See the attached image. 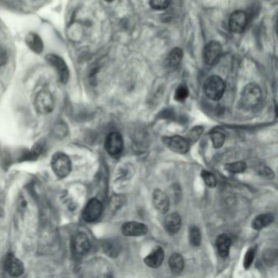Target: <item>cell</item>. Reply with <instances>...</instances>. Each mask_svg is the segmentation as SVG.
<instances>
[{
    "label": "cell",
    "instance_id": "obj_1",
    "mask_svg": "<svg viewBox=\"0 0 278 278\" xmlns=\"http://www.w3.org/2000/svg\"><path fill=\"white\" fill-rule=\"evenodd\" d=\"M262 99V91L258 85L250 83L241 92V102L245 109H254L258 106Z\"/></svg>",
    "mask_w": 278,
    "mask_h": 278
},
{
    "label": "cell",
    "instance_id": "obj_2",
    "mask_svg": "<svg viewBox=\"0 0 278 278\" xmlns=\"http://www.w3.org/2000/svg\"><path fill=\"white\" fill-rule=\"evenodd\" d=\"M51 165L56 176L61 179L68 177L72 170V163L70 158L61 152L56 153L52 156Z\"/></svg>",
    "mask_w": 278,
    "mask_h": 278
},
{
    "label": "cell",
    "instance_id": "obj_3",
    "mask_svg": "<svg viewBox=\"0 0 278 278\" xmlns=\"http://www.w3.org/2000/svg\"><path fill=\"white\" fill-rule=\"evenodd\" d=\"M204 93L209 99L218 100L225 91V83L220 77L214 75L206 80L203 86Z\"/></svg>",
    "mask_w": 278,
    "mask_h": 278
},
{
    "label": "cell",
    "instance_id": "obj_4",
    "mask_svg": "<svg viewBox=\"0 0 278 278\" xmlns=\"http://www.w3.org/2000/svg\"><path fill=\"white\" fill-rule=\"evenodd\" d=\"M35 107L38 114L41 115H48L54 109V98L51 92L42 90L35 97Z\"/></svg>",
    "mask_w": 278,
    "mask_h": 278
},
{
    "label": "cell",
    "instance_id": "obj_5",
    "mask_svg": "<svg viewBox=\"0 0 278 278\" xmlns=\"http://www.w3.org/2000/svg\"><path fill=\"white\" fill-rule=\"evenodd\" d=\"M104 147L110 156L118 158L122 154L123 150V139L119 132H110L107 136Z\"/></svg>",
    "mask_w": 278,
    "mask_h": 278
},
{
    "label": "cell",
    "instance_id": "obj_6",
    "mask_svg": "<svg viewBox=\"0 0 278 278\" xmlns=\"http://www.w3.org/2000/svg\"><path fill=\"white\" fill-rule=\"evenodd\" d=\"M46 60L57 71L60 82L62 83H66L70 78V71H69L65 60L56 54L47 55L46 57Z\"/></svg>",
    "mask_w": 278,
    "mask_h": 278
},
{
    "label": "cell",
    "instance_id": "obj_7",
    "mask_svg": "<svg viewBox=\"0 0 278 278\" xmlns=\"http://www.w3.org/2000/svg\"><path fill=\"white\" fill-rule=\"evenodd\" d=\"M91 243L87 234L84 233H78L72 238L71 250L75 257H82L89 251Z\"/></svg>",
    "mask_w": 278,
    "mask_h": 278
},
{
    "label": "cell",
    "instance_id": "obj_8",
    "mask_svg": "<svg viewBox=\"0 0 278 278\" xmlns=\"http://www.w3.org/2000/svg\"><path fill=\"white\" fill-rule=\"evenodd\" d=\"M103 206L100 201L97 199H92L87 202L82 211V218L87 223L97 221L101 216Z\"/></svg>",
    "mask_w": 278,
    "mask_h": 278
},
{
    "label": "cell",
    "instance_id": "obj_9",
    "mask_svg": "<svg viewBox=\"0 0 278 278\" xmlns=\"http://www.w3.org/2000/svg\"><path fill=\"white\" fill-rule=\"evenodd\" d=\"M162 142L168 149L177 154H184L189 151L190 144L184 137L179 136L163 137Z\"/></svg>",
    "mask_w": 278,
    "mask_h": 278
},
{
    "label": "cell",
    "instance_id": "obj_10",
    "mask_svg": "<svg viewBox=\"0 0 278 278\" xmlns=\"http://www.w3.org/2000/svg\"><path fill=\"white\" fill-rule=\"evenodd\" d=\"M221 53H222V47L219 42L216 41L209 42L204 48V61L206 65H214L219 60Z\"/></svg>",
    "mask_w": 278,
    "mask_h": 278
},
{
    "label": "cell",
    "instance_id": "obj_11",
    "mask_svg": "<svg viewBox=\"0 0 278 278\" xmlns=\"http://www.w3.org/2000/svg\"><path fill=\"white\" fill-rule=\"evenodd\" d=\"M248 22L247 14L241 10L235 11L229 18V27L232 32L241 34L246 30Z\"/></svg>",
    "mask_w": 278,
    "mask_h": 278
},
{
    "label": "cell",
    "instance_id": "obj_12",
    "mask_svg": "<svg viewBox=\"0 0 278 278\" xmlns=\"http://www.w3.org/2000/svg\"><path fill=\"white\" fill-rule=\"evenodd\" d=\"M4 268L7 273L14 278L20 277L24 273V265L22 262L11 254L5 258Z\"/></svg>",
    "mask_w": 278,
    "mask_h": 278
},
{
    "label": "cell",
    "instance_id": "obj_13",
    "mask_svg": "<svg viewBox=\"0 0 278 278\" xmlns=\"http://www.w3.org/2000/svg\"><path fill=\"white\" fill-rule=\"evenodd\" d=\"M122 234L126 237L143 236L148 233L146 225L138 222H127L121 228Z\"/></svg>",
    "mask_w": 278,
    "mask_h": 278
},
{
    "label": "cell",
    "instance_id": "obj_14",
    "mask_svg": "<svg viewBox=\"0 0 278 278\" xmlns=\"http://www.w3.org/2000/svg\"><path fill=\"white\" fill-rule=\"evenodd\" d=\"M183 59V51L179 47H176L167 55L164 65L168 71H174L179 67Z\"/></svg>",
    "mask_w": 278,
    "mask_h": 278
},
{
    "label": "cell",
    "instance_id": "obj_15",
    "mask_svg": "<svg viewBox=\"0 0 278 278\" xmlns=\"http://www.w3.org/2000/svg\"><path fill=\"white\" fill-rule=\"evenodd\" d=\"M153 203L159 213L165 214L169 210L170 201L163 191L156 189L153 194Z\"/></svg>",
    "mask_w": 278,
    "mask_h": 278
},
{
    "label": "cell",
    "instance_id": "obj_16",
    "mask_svg": "<svg viewBox=\"0 0 278 278\" xmlns=\"http://www.w3.org/2000/svg\"><path fill=\"white\" fill-rule=\"evenodd\" d=\"M164 228L171 235L177 234L181 228V217L179 214L172 213L166 216L164 220Z\"/></svg>",
    "mask_w": 278,
    "mask_h": 278
},
{
    "label": "cell",
    "instance_id": "obj_17",
    "mask_svg": "<svg viewBox=\"0 0 278 278\" xmlns=\"http://www.w3.org/2000/svg\"><path fill=\"white\" fill-rule=\"evenodd\" d=\"M165 254H164L163 249L161 247H157L146 256L144 258V263L148 267L152 268H157L161 265L163 262Z\"/></svg>",
    "mask_w": 278,
    "mask_h": 278
},
{
    "label": "cell",
    "instance_id": "obj_18",
    "mask_svg": "<svg viewBox=\"0 0 278 278\" xmlns=\"http://www.w3.org/2000/svg\"><path fill=\"white\" fill-rule=\"evenodd\" d=\"M273 220H274V216L272 214H261L254 218L252 223H251V227L255 230L258 231V230H261V229L268 227V225H270L273 223Z\"/></svg>",
    "mask_w": 278,
    "mask_h": 278
},
{
    "label": "cell",
    "instance_id": "obj_19",
    "mask_svg": "<svg viewBox=\"0 0 278 278\" xmlns=\"http://www.w3.org/2000/svg\"><path fill=\"white\" fill-rule=\"evenodd\" d=\"M216 248L221 257L229 256L231 246V239L226 234H221L216 239Z\"/></svg>",
    "mask_w": 278,
    "mask_h": 278
},
{
    "label": "cell",
    "instance_id": "obj_20",
    "mask_svg": "<svg viewBox=\"0 0 278 278\" xmlns=\"http://www.w3.org/2000/svg\"><path fill=\"white\" fill-rule=\"evenodd\" d=\"M25 42L29 48L37 54H40L43 50V43H42V40L35 33L28 34L25 38Z\"/></svg>",
    "mask_w": 278,
    "mask_h": 278
},
{
    "label": "cell",
    "instance_id": "obj_21",
    "mask_svg": "<svg viewBox=\"0 0 278 278\" xmlns=\"http://www.w3.org/2000/svg\"><path fill=\"white\" fill-rule=\"evenodd\" d=\"M169 266L173 274L178 275L184 270V260L183 256L178 253L172 254L169 258Z\"/></svg>",
    "mask_w": 278,
    "mask_h": 278
},
{
    "label": "cell",
    "instance_id": "obj_22",
    "mask_svg": "<svg viewBox=\"0 0 278 278\" xmlns=\"http://www.w3.org/2000/svg\"><path fill=\"white\" fill-rule=\"evenodd\" d=\"M104 253L107 254L110 257H117L119 255L121 247L117 241H107L104 242Z\"/></svg>",
    "mask_w": 278,
    "mask_h": 278
},
{
    "label": "cell",
    "instance_id": "obj_23",
    "mask_svg": "<svg viewBox=\"0 0 278 278\" xmlns=\"http://www.w3.org/2000/svg\"><path fill=\"white\" fill-rule=\"evenodd\" d=\"M189 241L193 246H199L201 245V231L198 227L193 225L189 228Z\"/></svg>",
    "mask_w": 278,
    "mask_h": 278
},
{
    "label": "cell",
    "instance_id": "obj_24",
    "mask_svg": "<svg viewBox=\"0 0 278 278\" xmlns=\"http://www.w3.org/2000/svg\"><path fill=\"white\" fill-rule=\"evenodd\" d=\"M225 170L228 172L234 173V174H239L242 173L246 170V165L243 161H236L233 163H228L225 165Z\"/></svg>",
    "mask_w": 278,
    "mask_h": 278
},
{
    "label": "cell",
    "instance_id": "obj_25",
    "mask_svg": "<svg viewBox=\"0 0 278 278\" xmlns=\"http://www.w3.org/2000/svg\"><path fill=\"white\" fill-rule=\"evenodd\" d=\"M211 139L213 146L216 149H218V148H221L224 145V141H225V136L220 131H214L211 133Z\"/></svg>",
    "mask_w": 278,
    "mask_h": 278
},
{
    "label": "cell",
    "instance_id": "obj_26",
    "mask_svg": "<svg viewBox=\"0 0 278 278\" xmlns=\"http://www.w3.org/2000/svg\"><path fill=\"white\" fill-rule=\"evenodd\" d=\"M189 97V89L185 85H179L175 92V99L177 101H184Z\"/></svg>",
    "mask_w": 278,
    "mask_h": 278
},
{
    "label": "cell",
    "instance_id": "obj_27",
    "mask_svg": "<svg viewBox=\"0 0 278 278\" xmlns=\"http://www.w3.org/2000/svg\"><path fill=\"white\" fill-rule=\"evenodd\" d=\"M256 250H257V246L251 247V248L249 249L248 251H247L246 255H245L243 265L244 268H246V269H248V268L251 267V264L253 263L254 258H255V256H256Z\"/></svg>",
    "mask_w": 278,
    "mask_h": 278
},
{
    "label": "cell",
    "instance_id": "obj_28",
    "mask_svg": "<svg viewBox=\"0 0 278 278\" xmlns=\"http://www.w3.org/2000/svg\"><path fill=\"white\" fill-rule=\"evenodd\" d=\"M201 176L206 185L210 187V188H215L216 186L217 179H216V177L211 172H207V171H202Z\"/></svg>",
    "mask_w": 278,
    "mask_h": 278
},
{
    "label": "cell",
    "instance_id": "obj_29",
    "mask_svg": "<svg viewBox=\"0 0 278 278\" xmlns=\"http://www.w3.org/2000/svg\"><path fill=\"white\" fill-rule=\"evenodd\" d=\"M172 0H149V5L155 10H165L170 6Z\"/></svg>",
    "mask_w": 278,
    "mask_h": 278
},
{
    "label": "cell",
    "instance_id": "obj_30",
    "mask_svg": "<svg viewBox=\"0 0 278 278\" xmlns=\"http://www.w3.org/2000/svg\"><path fill=\"white\" fill-rule=\"evenodd\" d=\"M203 132V127H195L189 132L188 134V138L187 140L189 141V144L191 143H195V142L199 140V138L201 137V134Z\"/></svg>",
    "mask_w": 278,
    "mask_h": 278
},
{
    "label": "cell",
    "instance_id": "obj_31",
    "mask_svg": "<svg viewBox=\"0 0 278 278\" xmlns=\"http://www.w3.org/2000/svg\"><path fill=\"white\" fill-rule=\"evenodd\" d=\"M258 172L261 177H263V178H266V179H271L274 178V173L268 166H260L258 168Z\"/></svg>",
    "mask_w": 278,
    "mask_h": 278
},
{
    "label": "cell",
    "instance_id": "obj_32",
    "mask_svg": "<svg viewBox=\"0 0 278 278\" xmlns=\"http://www.w3.org/2000/svg\"><path fill=\"white\" fill-rule=\"evenodd\" d=\"M277 259V253L276 251H273L271 250L269 252H266L264 254V261L268 264H273V261Z\"/></svg>",
    "mask_w": 278,
    "mask_h": 278
},
{
    "label": "cell",
    "instance_id": "obj_33",
    "mask_svg": "<svg viewBox=\"0 0 278 278\" xmlns=\"http://www.w3.org/2000/svg\"><path fill=\"white\" fill-rule=\"evenodd\" d=\"M105 1H107V2H112L114 0H105Z\"/></svg>",
    "mask_w": 278,
    "mask_h": 278
}]
</instances>
